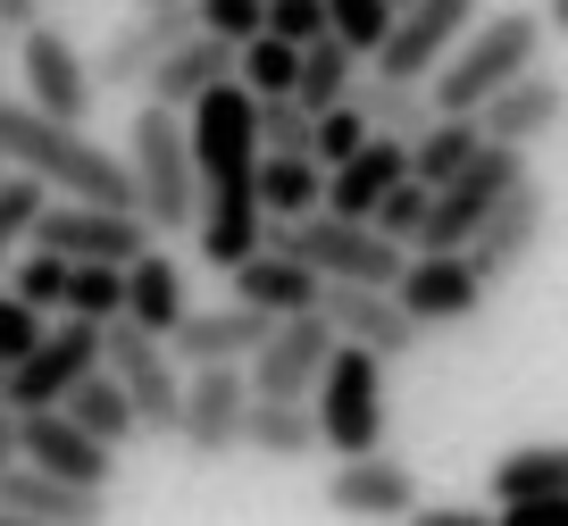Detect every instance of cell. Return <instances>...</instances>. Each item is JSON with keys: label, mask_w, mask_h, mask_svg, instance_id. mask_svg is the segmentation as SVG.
<instances>
[{"label": "cell", "mask_w": 568, "mask_h": 526, "mask_svg": "<svg viewBox=\"0 0 568 526\" xmlns=\"http://www.w3.org/2000/svg\"><path fill=\"white\" fill-rule=\"evenodd\" d=\"M0 168L34 175L42 193L59 201H109V210H134V184H125V159L101 151L84 125L68 118H42L34 101L0 92Z\"/></svg>", "instance_id": "6da1fadb"}, {"label": "cell", "mask_w": 568, "mask_h": 526, "mask_svg": "<svg viewBox=\"0 0 568 526\" xmlns=\"http://www.w3.org/2000/svg\"><path fill=\"white\" fill-rule=\"evenodd\" d=\"M544 42H551L544 9H501V18H477L444 59H435V68H426V109H460V118H477L510 75L544 68Z\"/></svg>", "instance_id": "7a4b0ae2"}, {"label": "cell", "mask_w": 568, "mask_h": 526, "mask_svg": "<svg viewBox=\"0 0 568 526\" xmlns=\"http://www.w3.org/2000/svg\"><path fill=\"white\" fill-rule=\"evenodd\" d=\"M118 159H125V184H134V218L160 234V243L193 226L201 184H193V151H184V118H176V109L142 101L134 125H125V151Z\"/></svg>", "instance_id": "3957f363"}, {"label": "cell", "mask_w": 568, "mask_h": 526, "mask_svg": "<svg viewBox=\"0 0 568 526\" xmlns=\"http://www.w3.org/2000/svg\"><path fill=\"white\" fill-rule=\"evenodd\" d=\"M310 418H318V452H335V459L376 452L385 443V360L359 343H335L318 385H310Z\"/></svg>", "instance_id": "277c9868"}, {"label": "cell", "mask_w": 568, "mask_h": 526, "mask_svg": "<svg viewBox=\"0 0 568 526\" xmlns=\"http://www.w3.org/2000/svg\"><path fill=\"white\" fill-rule=\"evenodd\" d=\"M527 168H535L527 151H510V142H485V151L468 159L460 175H444V184L426 193V226H418V243H409V251H460L468 234H477V218L494 210V201L510 193Z\"/></svg>", "instance_id": "5b68a950"}, {"label": "cell", "mask_w": 568, "mask_h": 526, "mask_svg": "<svg viewBox=\"0 0 568 526\" xmlns=\"http://www.w3.org/2000/svg\"><path fill=\"white\" fill-rule=\"evenodd\" d=\"M485 18V0H393L385 42L368 51V75H393V84H426V68Z\"/></svg>", "instance_id": "8992f818"}, {"label": "cell", "mask_w": 568, "mask_h": 526, "mask_svg": "<svg viewBox=\"0 0 568 526\" xmlns=\"http://www.w3.org/2000/svg\"><path fill=\"white\" fill-rule=\"evenodd\" d=\"M101 368L125 385L142 435H176V393H184V376H176V360H168L160 334L125 326V317H101Z\"/></svg>", "instance_id": "52a82bcc"}, {"label": "cell", "mask_w": 568, "mask_h": 526, "mask_svg": "<svg viewBox=\"0 0 568 526\" xmlns=\"http://www.w3.org/2000/svg\"><path fill=\"white\" fill-rule=\"evenodd\" d=\"M26 243L59 251V260H101V267H125L142 243H160V234L142 226L134 210H109V201H42L34 226H26Z\"/></svg>", "instance_id": "ba28073f"}, {"label": "cell", "mask_w": 568, "mask_h": 526, "mask_svg": "<svg viewBox=\"0 0 568 526\" xmlns=\"http://www.w3.org/2000/svg\"><path fill=\"white\" fill-rule=\"evenodd\" d=\"M544 234H551V193L535 184V168H527V175L510 184V193H501L494 210L477 218V234H468L460 251H468V267H477L485 284H510L518 267H527L535 251H544Z\"/></svg>", "instance_id": "9c48e42d"}, {"label": "cell", "mask_w": 568, "mask_h": 526, "mask_svg": "<svg viewBox=\"0 0 568 526\" xmlns=\"http://www.w3.org/2000/svg\"><path fill=\"white\" fill-rule=\"evenodd\" d=\"M326 351H335V326H326L318 310H293V317H267V334L251 343L243 360V385L267 393V402H310V385H318Z\"/></svg>", "instance_id": "30bf717a"}, {"label": "cell", "mask_w": 568, "mask_h": 526, "mask_svg": "<svg viewBox=\"0 0 568 526\" xmlns=\"http://www.w3.org/2000/svg\"><path fill=\"white\" fill-rule=\"evenodd\" d=\"M84 368H101V326H92V317H59V326L34 334L26 360L0 368V402H9V409H51Z\"/></svg>", "instance_id": "8fae6325"}, {"label": "cell", "mask_w": 568, "mask_h": 526, "mask_svg": "<svg viewBox=\"0 0 568 526\" xmlns=\"http://www.w3.org/2000/svg\"><path fill=\"white\" fill-rule=\"evenodd\" d=\"M18 84H26L18 101H34L42 118H68V125H84V118H92V101H101V84H92L84 51H75V42L59 34L51 18L18 34Z\"/></svg>", "instance_id": "7c38bea8"}, {"label": "cell", "mask_w": 568, "mask_h": 526, "mask_svg": "<svg viewBox=\"0 0 568 526\" xmlns=\"http://www.w3.org/2000/svg\"><path fill=\"white\" fill-rule=\"evenodd\" d=\"M18 459L42 468V476H59V485H75V493H109L118 485V452L92 443L59 402L51 409H18Z\"/></svg>", "instance_id": "4fadbf2b"}, {"label": "cell", "mask_w": 568, "mask_h": 526, "mask_svg": "<svg viewBox=\"0 0 568 526\" xmlns=\"http://www.w3.org/2000/svg\"><path fill=\"white\" fill-rule=\"evenodd\" d=\"M485 293H494V284L468 267V251H409L402 276H393V301L418 317V334H435V326H468V317L485 310Z\"/></svg>", "instance_id": "5bb4252c"}, {"label": "cell", "mask_w": 568, "mask_h": 526, "mask_svg": "<svg viewBox=\"0 0 568 526\" xmlns=\"http://www.w3.org/2000/svg\"><path fill=\"white\" fill-rule=\"evenodd\" d=\"M243 402H251L243 360H217V368L184 376V393H176V443H184V459H201V468H210V459H234Z\"/></svg>", "instance_id": "9a60e30c"}, {"label": "cell", "mask_w": 568, "mask_h": 526, "mask_svg": "<svg viewBox=\"0 0 568 526\" xmlns=\"http://www.w3.org/2000/svg\"><path fill=\"white\" fill-rule=\"evenodd\" d=\"M409 502H418V468L409 459H393L385 443L376 452H352L335 459V476H326V509L352 526H402Z\"/></svg>", "instance_id": "2e32d148"}, {"label": "cell", "mask_w": 568, "mask_h": 526, "mask_svg": "<svg viewBox=\"0 0 568 526\" xmlns=\"http://www.w3.org/2000/svg\"><path fill=\"white\" fill-rule=\"evenodd\" d=\"M318 317L335 326V343H359L376 360H409L426 343L418 317L393 301V284H318Z\"/></svg>", "instance_id": "e0dca14e"}, {"label": "cell", "mask_w": 568, "mask_h": 526, "mask_svg": "<svg viewBox=\"0 0 568 526\" xmlns=\"http://www.w3.org/2000/svg\"><path fill=\"white\" fill-rule=\"evenodd\" d=\"M184 34H193V9H134V18L101 42V59H84V68H92L101 92H142V75L160 68Z\"/></svg>", "instance_id": "ac0fdd59"}, {"label": "cell", "mask_w": 568, "mask_h": 526, "mask_svg": "<svg viewBox=\"0 0 568 526\" xmlns=\"http://www.w3.org/2000/svg\"><path fill=\"white\" fill-rule=\"evenodd\" d=\"M560 109H568V84H560L551 68H527V75H510V84H501L494 101L477 109V125H485V142H510V151H535V142H551Z\"/></svg>", "instance_id": "d6986e66"}, {"label": "cell", "mask_w": 568, "mask_h": 526, "mask_svg": "<svg viewBox=\"0 0 568 526\" xmlns=\"http://www.w3.org/2000/svg\"><path fill=\"white\" fill-rule=\"evenodd\" d=\"M260 334H267V317L251 310V301L226 293L217 310H184L160 343H168V360H176V368H217V360H251V343H260Z\"/></svg>", "instance_id": "ffe728a7"}, {"label": "cell", "mask_w": 568, "mask_h": 526, "mask_svg": "<svg viewBox=\"0 0 568 526\" xmlns=\"http://www.w3.org/2000/svg\"><path fill=\"white\" fill-rule=\"evenodd\" d=\"M118 317L125 326H142V334H168L184 310H193V284H184V267L168 260V243H142L134 260L118 267Z\"/></svg>", "instance_id": "44dd1931"}, {"label": "cell", "mask_w": 568, "mask_h": 526, "mask_svg": "<svg viewBox=\"0 0 568 526\" xmlns=\"http://www.w3.org/2000/svg\"><path fill=\"white\" fill-rule=\"evenodd\" d=\"M402 175H409V151H402L393 134H368L352 159H335V168H326L318 210H326V218H368L376 193H385V184H402Z\"/></svg>", "instance_id": "7402d4cb"}, {"label": "cell", "mask_w": 568, "mask_h": 526, "mask_svg": "<svg viewBox=\"0 0 568 526\" xmlns=\"http://www.w3.org/2000/svg\"><path fill=\"white\" fill-rule=\"evenodd\" d=\"M0 509H18V518H34V526H101L109 493H75V485H59V476L9 459V468H0Z\"/></svg>", "instance_id": "603a6c76"}, {"label": "cell", "mask_w": 568, "mask_h": 526, "mask_svg": "<svg viewBox=\"0 0 568 526\" xmlns=\"http://www.w3.org/2000/svg\"><path fill=\"white\" fill-rule=\"evenodd\" d=\"M226 284H234V301H251L260 317H293V310H318V276H310L302 260H284V251H251V260H234L226 267Z\"/></svg>", "instance_id": "cb8c5ba5"}, {"label": "cell", "mask_w": 568, "mask_h": 526, "mask_svg": "<svg viewBox=\"0 0 568 526\" xmlns=\"http://www.w3.org/2000/svg\"><path fill=\"white\" fill-rule=\"evenodd\" d=\"M234 452L293 468V459L318 452V418H310V402H267V393H251V402H243V426H234Z\"/></svg>", "instance_id": "d4e9b609"}, {"label": "cell", "mask_w": 568, "mask_h": 526, "mask_svg": "<svg viewBox=\"0 0 568 526\" xmlns=\"http://www.w3.org/2000/svg\"><path fill=\"white\" fill-rule=\"evenodd\" d=\"M226 75H234V42H217V34H201V26H193V34H184L176 51L160 59V68L142 75V101H160V109H184L193 92L226 84Z\"/></svg>", "instance_id": "484cf974"}, {"label": "cell", "mask_w": 568, "mask_h": 526, "mask_svg": "<svg viewBox=\"0 0 568 526\" xmlns=\"http://www.w3.org/2000/svg\"><path fill=\"white\" fill-rule=\"evenodd\" d=\"M402 151H409V175H418L426 193H435L444 175H460L468 159L485 151V125H477V118H460V109H435V118H426L418 134L402 142Z\"/></svg>", "instance_id": "4316f807"}, {"label": "cell", "mask_w": 568, "mask_h": 526, "mask_svg": "<svg viewBox=\"0 0 568 526\" xmlns=\"http://www.w3.org/2000/svg\"><path fill=\"white\" fill-rule=\"evenodd\" d=\"M318 193H326V168L310 151H276V159L260 151V168H251V201H260L267 226H276V218H310Z\"/></svg>", "instance_id": "83f0119b"}, {"label": "cell", "mask_w": 568, "mask_h": 526, "mask_svg": "<svg viewBox=\"0 0 568 526\" xmlns=\"http://www.w3.org/2000/svg\"><path fill=\"white\" fill-rule=\"evenodd\" d=\"M59 409H68L92 443H109V452H125V443L142 435V426H134V402H125V385H118L109 368H84L68 393H59Z\"/></svg>", "instance_id": "f1b7e54d"}, {"label": "cell", "mask_w": 568, "mask_h": 526, "mask_svg": "<svg viewBox=\"0 0 568 526\" xmlns=\"http://www.w3.org/2000/svg\"><path fill=\"white\" fill-rule=\"evenodd\" d=\"M352 84H359V51H343L335 34H310V42H302V59H293V101L318 118V109L352 101Z\"/></svg>", "instance_id": "f546056e"}, {"label": "cell", "mask_w": 568, "mask_h": 526, "mask_svg": "<svg viewBox=\"0 0 568 526\" xmlns=\"http://www.w3.org/2000/svg\"><path fill=\"white\" fill-rule=\"evenodd\" d=\"M535 493H568V452H560V443L501 452L494 468H485V509H494V502H535Z\"/></svg>", "instance_id": "4dcf8cb0"}, {"label": "cell", "mask_w": 568, "mask_h": 526, "mask_svg": "<svg viewBox=\"0 0 568 526\" xmlns=\"http://www.w3.org/2000/svg\"><path fill=\"white\" fill-rule=\"evenodd\" d=\"M352 101H359V118H368V134H393V142H409L435 118V109H426V84H393V75H359Z\"/></svg>", "instance_id": "1f68e13d"}, {"label": "cell", "mask_w": 568, "mask_h": 526, "mask_svg": "<svg viewBox=\"0 0 568 526\" xmlns=\"http://www.w3.org/2000/svg\"><path fill=\"white\" fill-rule=\"evenodd\" d=\"M0 284H9L26 310L59 317V293H68V260H59V251H42V243H18V251H9V267H0Z\"/></svg>", "instance_id": "d6a6232c"}, {"label": "cell", "mask_w": 568, "mask_h": 526, "mask_svg": "<svg viewBox=\"0 0 568 526\" xmlns=\"http://www.w3.org/2000/svg\"><path fill=\"white\" fill-rule=\"evenodd\" d=\"M251 134H260V151H310V109L293 101V92H251Z\"/></svg>", "instance_id": "836d02e7"}, {"label": "cell", "mask_w": 568, "mask_h": 526, "mask_svg": "<svg viewBox=\"0 0 568 526\" xmlns=\"http://www.w3.org/2000/svg\"><path fill=\"white\" fill-rule=\"evenodd\" d=\"M118 267H101V260H68V293H59V317H118Z\"/></svg>", "instance_id": "e575fe53"}, {"label": "cell", "mask_w": 568, "mask_h": 526, "mask_svg": "<svg viewBox=\"0 0 568 526\" xmlns=\"http://www.w3.org/2000/svg\"><path fill=\"white\" fill-rule=\"evenodd\" d=\"M393 26V0H326V34L343 42V51H359V68H368V51L385 42Z\"/></svg>", "instance_id": "d590c367"}, {"label": "cell", "mask_w": 568, "mask_h": 526, "mask_svg": "<svg viewBox=\"0 0 568 526\" xmlns=\"http://www.w3.org/2000/svg\"><path fill=\"white\" fill-rule=\"evenodd\" d=\"M368 226L385 234V243H418V226H426V184L418 175H402V184H385V193H376V210H368Z\"/></svg>", "instance_id": "8d00e7d4"}, {"label": "cell", "mask_w": 568, "mask_h": 526, "mask_svg": "<svg viewBox=\"0 0 568 526\" xmlns=\"http://www.w3.org/2000/svg\"><path fill=\"white\" fill-rule=\"evenodd\" d=\"M359 142H368V118H359V101H335V109H318V118H310V159H318V168L352 159Z\"/></svg>", "instance_id": "74e56055"}, {"label": "cell", "mask_w": 568, "mask_h": 526, "mask_svg": "<svg viewBox=\"0 0 568 526\" xmlns=\"http://www.w3.org/2000/svg\"><path fill=\"white\" fill-rule=\"evenodd\" d=\"M42 184L34 175H0V267H9V251L26 243V226H34V210H42Z\"/></svg>", "instance_id": "f35d334b"}, {"label": "cell", "mask_w": 568, "mask_h": 526, "mask_svg": "<svg viewBox=\"0 0 568 526\" xmlns=\"http://www.w3.org/2000/svg\"><path fill=\"white\" fill-rule=\"evenodd\" d=\"M260 34H276V42L326 34V0H260Z\"/></svg>", "instance_id": "ab89813d"}, {"label": "cell", "mask_w": 568, "mask_h": 526, "mask_svg": "<svg viewBox=\"0 0 568 526\" xmlns=\"http://www.w3.org/2000/svg\"><path fill=\"white\" fill-rule=\"evenodd\" d=\"M193 26L217 42H251L260 34V0H193Z\"/></svg>", "instance_id": "60d3db41"}, {"label": "cell", "mask_w": 568, "mask_h": 526, "mask_svg": "<svg viewBox=\"0 0 568 526\" xmlns=\"http://www.w3.org/2000/svg\"><path fill=\"white\" fill-rule=\"evenodd\" d=\"M34 334H42V310H26V301L0 284V368H9V360H26V351H34Z\"/></svg>", "instance_id": "b9f144b4"}, {"label": "cell", "mask_w": 568, "mask_h": 526, "mask_svg": "<svg viewBox=\"0 0 568 526\" xmlns=\"http://www.w3.org/2000/svg\"><path fill=\"white\" fill-rule=\"evenodd\" d=\"M494 526H568V493H535V502H494Z\"/></svg>", "instance_id": "7bdbcfd3"}, {"label": "cell", "mask_w": 568, "mask_h": 526, "mask_svg": "<svg viewBox=\"0 0 568 526\" xmlns=\"http://www.w3.org/2000/svg\"><path fill=\"white\" fill-rule=\"evenodd\" d=\"M402 526H494V509L485 502H409Z\"/></svg>", "instance_id": "ee69618b"}, {"label": "cell", "mask_w": 568, "mask_h": 526, "mask_svg": "<svg viewBox=\"0 0 568 526\" xmlns=\"http://www.w3.org/2000/svg\"><path fill=\"white\" fill-rule=\"evenodd\" d=\"M51 18V0H0V42H18L26 26H42Z\"/></svg>", "instance_id": "f6af8a7d"}, {"label": "cell", "mask_w": 568, "mask_h": 526, "mask_svg": "<svg viewBox=\"0 0 568 526\" xmlns=\"http://www.w3.org/2000/svg\"><path fill=\"white\" fill-rule=\"evenodd\" d=\"M9 459H18V409L0 402V468H9Z\"/></svg>", "instance_id": "bcb514c9"}, {"label": "cell", "mask_w": 568, "mask_h": 526, "mask_svg": "<svg viewBox=\"0 0 568 526\" xmlns=\"http://www.w3.org/2000/svg\"><path fill=\"white\" fill-rule=\"evenodd\" d=\"M134 9H193V0H134Z\"/></svg>", "instance_id": "7dc6e473"}, {"label": "cell", "mask_w": 568, "mask_h": 526, "mask_svg": "<svg viewBox=\"0 0 568 526\" xmlns=\"http://www.w3.org/2000/svg\"><path fill=\"white\" fill-rule=\"evenodd\" d=\"M0 51H9V42H0Z\"/></svg>", "instance_id": "c3c4849f"}, {"label": "cell", "mask_w": 568, "mask_h": 526, "mask_svg": "<svg viewBox=\"0 0 568 526\" xmlns=\"http://www.w3.org/2000/svg\"><path fill=\"white\" fill-rule=\"evenodd\" d=\"M0 175H9V168H0Z\"/></svg>", "instance_id": "681fc988"}]
</instances>
